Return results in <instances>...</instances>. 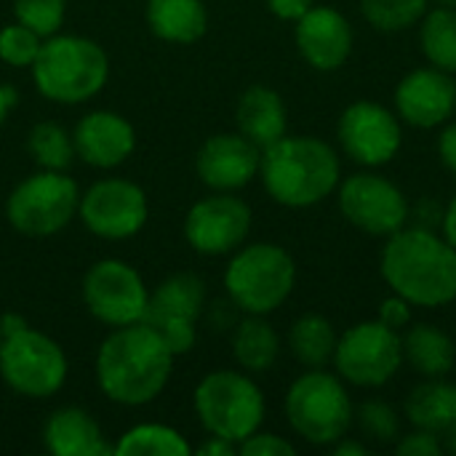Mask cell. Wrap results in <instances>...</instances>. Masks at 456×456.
<instances>
[{
  "label": "cell",
  "mask_w": 456,
  "mask_h": 456,
  "mask_svg": "<svg viewBox=\"0 0 456 456\" xmlns=\"http://www.w3.org/2000/svg\"><path fill=\"white\" fill-rule=\"evenodd\" d=\"M235 452H238V444L224 441V438H216V436H208V441L198 449L200 456H232Z\"/></svg>",
  "instance_id": "obj_41"
},
{
  "label": "cell",
  "mask_w": 456,
  "mask_h": 456,
  "mask_svg": "<svg viewBox=\"0 0 456 456\" xmlns=\"http://www.w3.org/2000/svg\"><path fill=\"white\" fill-rule=\"evenodd\" d=\"M27 150L37 168L45 171H67L75 160L72 131H67L56 120H40L27 134Z\"/></svg>",
  "instance_id": "obj_29"
},
{
  "label": "cell",
  "mask_w": 456,
  "mask_h": 456,
  "mask_svg": "<svg viewBox=\"0 0 456 456\" xmlns=\"http://www.w3.org/2000/svg\"><path fill=\"white\" fill-rule=\"evenodd\" d=\"M403 363V345L398 331L382 321H366L347 329L334 353V366L342 379L355 387L387 385Z\"/></svg>",
  "instance_id": "obj_12"
},
{
  "label": "cell",
  "mask_w": 456,
  "mask_h": 456,
  "mask_svg": "<svg viewBox=\"0 0 456 456\" xmlns=\"http://www.w3.org/2000/svg\"><path fill=\"white\" fill-rule=\"evenodd\" d=\"M69 374L67 353L48 334L24 326L0 342V379L21 398H53Z\"/></svg>",
  "instance_id": "obj_8"
},
{
  "label": "cell",
  "mask_w": 456,
  "mask_h": 456,
  "mask_svg": "<svg viewBox=\"0 0 456 456\" xmlns=\"http://www.w3.org/2000/svg\"><path fill=\"white\" fill-rule=\"evenodd\" d=\"M206 310V283L195 273H174L163 278L155 291H150V305L144 321L150 326L168 321L198 323Z\"/></svg>",
  "instance_id": "obj_22"
},
{
  "label": "cell",
  "mask_w": 456,
  "mask_h": 456,
  "mask_svg": "<svg viewBox=\"0 0 456 456\" xmlns=\"http://www.w3.org/2000/svg\"><path fill=\"white\" fill-rule=\"evenodd\" d=\"M77 216L83 227L102 240H128L144 230L150 219V200L136 182L126 176H107L80 192Z\"/></svg>",
  "instance_id": "obj_11"
},
{
  "label": "cell",
  "mask_w": 456,
  "mask_h": 456,
  "mask_svg": "<svg viewBox=\"0 0 456 456\" xmlns=\"http://www.w3.org/2000/svg\"><path fill=\"white\" fill-rule=\"evenodd\" d=\"M43 446L53 456H107L112 446L104 441L99 422L80 406H61L43 425Z\"/></svg>",
  "instance_id": "obj_20"
},
{
  "label": "cell",
  "mask_w": 456,
  "mask_h": 456,
  "mask_svg": "<svg viewBox=\"0 0 456 456\" xmlns=\"http://www.w3.org/2000/svg\"><path fill=\"white\" fill-rule=\"evenodd\" d=\"M286 419L291 430L307 444L329 446L347 433L353 422V403L337 377L313 369L294 379V385L289 387Z\"/></svg>",
  "instance_id": "obj_9"
},
{
  "label": "cell",
  "mask_w": 456,
  "mask_h": 456,
  "mask_svg": "<svg viewBox=\"0 0 456 456\" xmlns=\"http://www.w3.org/2000/svg\"><path fill=\"white\" fill-rule=\"evenodd\" d=\"M77 206L80 187L67 171L37 168L11 190L5 219L24 238H51L77 216Z\"/></svg>",
  "instance_id": "obj_7"
},
{
  "label": "cell",
  "mask_w": 456,
  "mask_h": 456,
  "mask_svg": "<svg viewBox=\"0 0 456 456\" xmlns=\"http://www.w3.org/2000/svg\"><path fill=\"white\" fill-rule=\"evenodd\" d=\"M401 345H403V358L409 361V366L428 379H441L454 369V342L438 326L417 323L406 331Z\"/></svg>",
  "instance_id": "obj_24"
},
{
  "label": "cell",
  "mask_w": 456,
  "mask_h": 456,
  "mask_svg": "<svg viewBox=\"0 0 456 456\" xmlns=\"http://www.w3.org/2000/svg\"><path fill=\"white\" fill-rule=\"evenodd\" d=\"M438 5H446V8H456V0H436Z\"/></svg>",
  "instance_id": "obj_47"
},
{
  "label": "cell",
  "mask_w": 456,
  "mask_h": 456,
  "mask_svg": "<svg viewBox=\"0 0 456 456\" xmlns=\"http://www.w3.org/2000/svg\"><path fill=\"white\" fill-rule=\"evenodd\" d=\"M454 112H456V110H454Z\"/></svg>",
  "instance_id": "obj_49"
},
{
  "label": "cell",
  "mask_w": 456,
  "mask_h": 456,
  "mask_svg": "<svg viewBox=\"0 0 456 456\" xmlns=\"http://www.w3.org/2000/svg\"><path fill=\"white\" fill-rule=\"evenodd\" d=\"M152 329L163 337V342L174 353V358L187 355L198 342V323H190V321H168V323H158Z\"/></svg>",
  "instance_id": "obj_35"
},
{
  "label": "cell",
  "mask_w": 456,
  "mask_h": 456,
  "mask_svg": "<svg viewBox=\"0 0 456 456\" xmlns=\"http://www.w3.org/2000/svg\"><path fill=\"white\" fill-rule=\"evenodd\" d=\"M192 406L208 436L232 444L246 441L265 422V395L243 371L219 369L206 374L192 393Z\"/></svg>",
  "instance_id": "obj_6"
},
{
  "label": "cell",
  "mask_w": 456,
  "mask_h": 456,
  "mask_svg": "<svg viewBox=\"0 0 456 456\" xmlns=\"http://www.w3.org/2000/svg\"><path fill=\"white\" fill-rule=\"evenodd\" d=\"M339 142L361 166H385L401 150L398 118L377 102H355L339 118Z\"/></svg>",
  "instance_id": "obj_15"
},
{
  "label": "cell",
  "mask_w": 456,
  "mask_h": 456,
  "mask_svg": "<svg viewBox=\"0 0 456 456\" xmlns=\"http://www.w3.org/2000/svg\"><path fill=\"white\" fill-rule=\"evenodd\" d=\"M358 425H361V430H363L369 438H374V441H379V444L395 441L398 428H401L395 409L387 406L385 401H366V403L358 409Z\"/></svg>",
  "instance_id": "obj_34"
},
{
  "label": "cell",
  "mask_w": 456,
  "mask_h": 456,
  "mask_svg": "<svg viewBox=\"0 0 456 456\" xmlns=\"http://www.w3.org/2000/svg\"><path fill=\"white\" fill-rule=\"evenodd\" d=\"M382 278L417 307H444L456 299V248L428 227H403L382 251Z\"/></svg>",
  "instance_id": "obj_2"
},
{
  "label": "cell",
  "mask_w": 456,
  "mask_h": 456,
  "mask_svg": "<svg viewBox=\"0 0 456 456\" xmlns=\"http://www.w3.org/2000/svg\"><path fill=\"white\" fill-rule=\"evenodd\" d=\"M40 45H43V37L24 27L21 21H11L0 29V61L8 64V67H32L37 53H40Z\"/></svg>",
  "instance_id": "obj_32"
},
{
  "label": "cell",
  "mask_w": 456,
  "mask_h": 456,
  "mask_svg": "<svg viewBox=\"0 0 456 456\" xmlns=\"http://www.w3.org/2000/svg\"><path fill=\"white\" fill-rule=\"evenodd\" d=\"M401 456H441L444 452V444L438 441V433H430V430H419L406 436L398 449H395Z\"/></svg>",
  "instance_id": "obj_37"
},
{
  "label": "cell",
  "mask_w": 456,
  "mask_h": 456,
  "mask_svg": "<svg viewBox=\"0 0 456 456\" xmlns=\"http://www.w3.org/2000/svg\"><path fill=\"white\" fill-rule=\"evenodd\" d=\"M297 265L275 243H251L232 251L224 270L227 299L246 315L275 313L294 291Z\"/></svg>",
  "instance_id": "obj_5"
},
{
  "label": "cell",
  "mask_w": 456,
  "mask_h": 456,
  "mask_svg": "<svg viewBox=\"0 0 456 456\" xmlns=\"http://www.w3.org/2000/svg\"><path fill=\"white\" fill-rule=\"evenodd\" d=\"M294 37L302 59L321 72L339 69L353 51V27L331 5H313L297 21Z\"/></svg>",
  "instance_id": "obj_19"
},
{
  "label": "cell",
  "mask_w": 456,
  "mask_h": 456,
  "mask_svg": "<svg viewBox=\"0 0 456 456\" xmlns=\"http://www.w3.org/2000/svg\"><path fill=\"white\" fill-rule=\"evenodd\" d=\"M379 321L385 326H390L393 331L403 329L411 323V302H406L403 297H393V299H385L382 307H379Z\"/></svg>",
  "instance_id": "obj_38"
},
{
  "label": "cell",
  "mask_w": 456,
  "mask_h": 456,
  "mask_svg": "<svg viewBox=\"0 0 456 456\" xmlns=\"http://www.w3.org/2000/svg\"><path fill=\"white\" fill-rule=\"evenodd\" d=\"M334 454L337 456H366V446L363 444H358V441H347L345 436L337 441V446H334Z\"/></svg>",
  "instance_id": "obj_44"
},
{
  "label": "cell",
  "mask_w": 456,
  "mask_h": 456,
  "mask_svg": "<svg viewBox=\"0 0 456 456\" xmlns=\"http://www.w3.org/2000/svg\"><path fill=\"white\" fill-rule=\"evenodd\" d=\"M67 16V0H13V19L35 29L43 40L56 35Z\"/></svg>",
  "instance_id": "obj_33"
},
{
  "label": "cell",
  "mask_w": 456,
  "mask_h": 456,
  "mask_svg": "<svg viewBox=\"0 0 456 456\" xmlns=\"http://www.w3.org/2000/svg\"><path fill=\"white\" fill-rule=\"evenodd\" d=\"M313 5V0H267L270 13H275L283 21H299Z\"/></svg>",
  "instance_id": "obj_39"
},
{
  "label": "cell",
  "mask_w": 456,
  "mask_h": 456,
  "mask_svg": "<svg viewBox=\"0 0 456 456\" xmlns=\"http://www.w3.org/2000/svg\"><path fill=\"white\" fill-rule=\"evenodd\" d=\"M281 355V337L265 315H246L232 331V358L246 374H265Z\"/></svg>",
  "instance_id": "obj_25"
},
{
  "label": "cell",
  "mask_w": 456,
  "mask_h": 456,
  "mask_svg": "<svg viewBox=\"0 0 456 456\" xmlns=\"http://www.w3.org/2000/svg\"><path fill=\"white\" fill-rule=\"evenodd\" d=\"M337 342V331L323 315H302L289 331V347L307 369H323L329 361H334Z\"/></svg>",
  "instance_id": "obj_28"
},
{
  "label": "cell",
  "mask_w": 456,
  "mask_h": 456,
  "mask_svg": "<svg viewBox=\"0 0 456 456\" xmlns=\"http://www.w3.org/2000/svg\"><path fill=\"white\" fill-rule=\"evenodd\" d=\"M419 43L433 67L456 72V8H433L422 21Z\"/></svg>",
  "instance_id": "obj_30"
},
{
  "label": "cell",
  "mask_w": 456,
  "mask_h": 456,
  "mask_svg": "<svg viewBox=\"0 0 456 456\" xmlns=\"http://www.w3.org/2000/svg\"><path fill=\"white\" fill-rule=\"evenodd\" d=\"M235 123L238 131L251 139L259 150L275 144L286 136V104L281 94L270 86H248L235 104Z\"/></svg>",
  "instance_id": "obj_21"
},
{
  "label": "cell",
  "mask_w": 456,
  "mask_h": 456,
  "mask_svg": "<svg viewBox=\"0 0 456 456\" xmlns=\"http://www.w3.org/2000/svg\"><path fill=\"white\" fill-rule=\"evenodd\" d=\"M444 449H446L449 454L456 456V425L446 430V444H444Z\"/></svg>",
  "instance_id": "obj_46"
},
{
  "label": "cell",
  "mask_w": 456,
  "mask_h": 456,
  "mask_svg": "<svg viewBox=\"0 0 456 456\" xmlns=\"http://www.w3.org/2000/svg\"><path fill=\"white\" fill-rule=\"evenodd\" d=\"M251 232V208L232 192H211L190 206L184 216V240L203 256L238 251Z\"/></svg>",
  "instance_id": "obj_13"
},
{
  "label": "cell",
  "mask_w": 456,
  "mask_h": 456,
  "mask_svg": "<svg viewBox=\"0 0 456 456\" xmlns=\"http://www.w3.org/2000/svg\"><path fill=\"white\" fill-rule=\"evenodd\" d=\"M339 211L353 227L369 235L390 238L406 227L409 200L390 179L363 171L339 184Z\"/></svg>",
  "instance_id": "obj_14"
},
{
  "label": "cell",
  "mask_w": 456,
  "mask_h": 456,
  "mask_svg": "<svg viewBox=\"0 0 456 456\" xmlns=\"http://www.w3.org/2000/svg\"><path fill=\"white\" fill-rule=\"evenodd\" d=\"M444 238L456 248V195L452 198L449 208L444 211Z\"/></svg>",
  "instance_id": "obj_43"
},
{
  "label": "cell",
  "mask_w": 456,
  "mask_h": 456,
  "mask_svg": "<svg viewBox=\"0 0 456 456\" xmlns=\"http://www.w3.org/2000/svg\"><path fill=\"white\" fill-rule=\"evenodd\" d=\"M430 0H361V11L379 32H401L428 13Z\"/></svg>",
  "instance_id": "obj_31"
},
{
  "label": "cell",
  "mask_w": 456,
  "mask_h": 456,
  "mask_svg": "<svg viewBox=\"0 0 456 456\" xmlns=\"http://www.w3.org/2000/svg\"><path fill=\"white\" fill-rule=\"evenodd\" d=\"M259 176L275 203L310 208L337 190L339 158L318 136H283L262 150Z\"/></svg>",
  "instance_id": "obj_3"
},
{
  "label": "cell",
  "mask_w": 456,
  "mask_h": 456,
  "mask_svg": "<svg viewBox=\"0 0 456 456\" xmlns=\"http://www.w3.org/2000/svg\"><path fill=\"white\" fill-rule=\"evenodd\" d=\"M16 102H19L16 88H13V86H8V83H0V126H3V123H5V118L11 115V110L16 107Z\"/></svg>",
  "instance_id": "obj_42"
},
{
  "label": "cell",
  "mask_w": 456,
  "mask_h": 456,
  "mask_svg": "<svg viewBox=\"0 0 456 456\" xmlns=\"http://www.w3.org/2000/svg\"><path fill=\"white\" fill-rule=\"evenodd\" d=\"M438 155H441L444 166L452 174H456V123L438 136Z\"/></svg>",
  "instance_id": "obj_40"
},
{
  "label": "cell",
  "mask_w": 456,
  "mask_h": 456,
  "mask_svg": "<svg viewBox=\"0 0 456 456\" xmlns=\"http://www.w3.org/2000/svg\"><path fill=\"white\" fill-rule=\"evenodd\" d=\"M262 150L238 134L208 136L195 155V174L211 192H235L259 176Z\"/></svg>",
  "instance_id": "obj_16"
},
{
  "label": "cell",
  "mask_w": 456,
  "mask_h": 456,
  "mask_svg": "<svg viewBox=\"0 0 456 456\" xmlns=\"http://www.w3.org/2000/svg\"><path fill=\"white\" fill-rule=\"evenodd\" d=\"M37 94L53 104L91 102L110 80L107 51L83 35H51L29 67Z\"/></svg>",
  "instance_id": "obj_4"
},
{
  "label": "cell",
  "mask_w": 456,
  "mask_h": 456,
  "mask_svg": "<svg viewBox=\"0 0 456 456\" xmlns=\"http://www.w3.org/2000/svg\"><path fill=\"white\" fill-rule=\"evenodd\" d=\"M80 294L86 310L110 329L144 321L150 305V289L139 270L112 256L99 259L86 270Z\"/></svg>",
  "instance_id": "obj_10"
},
{
  "label": "cell",
  "mask_w": 456,
  "mask_h": 456,
  "mask_svg": "<svg viewBox=\"0 0 456 456\" xmlns=\"http://www.w3.org/2000/svg\"><path fill=\"white\" fill-rule=\"evenodd\" d=\"M395 110L414 128H436L456 110V83L438 67L409 72L395 88Z\"/></svg>",
  "instance_id": "obj_18"
},
{
  "label": "cell",
  "mask_w": 456,
  "mask_h": 456,
  "mask_svg": "<svg viewBox=\"0 0 456 456\" xmlns=\"http://www.w3.org/2000/svg\"><path fill=\"white\" fill-rule=\"evenodd\" d=\"M238 452L243 456H291L297 454L294 444H289L286 438L275 436V433H251L246 441L238 444Z\"/></svg>",
  "instance_id": "obj_36"
},
{
  "label": "cell",
  "mask_w": 456,
  "mask_h": 456,
  "mask_svg": "<svg viewBox=\"0 0 456 456\" xmlns=\"http://www.w3.org/2000/svg\"><path fill=\"white\" fill-rule=\"evenodd\" d=\"M406 417L419 430L446 433L456 425V385L444 377L422 382L406 398Z\"/></svg>",
  "instance_id": "obj_26"
},
{
  "label": "cell",
  "mask_w": 456,
  "mask_h": 456,
  "mask_svg": "<svg viewBox=\"0 0 456 456\" xmlns=\"http://www.w3.org/2000/svg\"><path fill=\"white\" fill-rule=\"evenodd\" d=\"M144 19L155 37L176 45L198 43L208 29V8L203 0H147Z\"/></svg>",
  "instance_id": "obj_23"
},
{
  "label": "cell",
  "mask_w": 456,
  "mask_h": 456,
  "mask_svg": "<svg viewBox=\"0 0 456 456\" xmlns=\"http://www.w3.org/2000/svg\"><path fill=\"white\" fill-rule=\"evenodd\" d=\"M174 371V353L163 337L147 323L112 329L94 361V374L102 395L118 406H147L168 387Z\"/></svg>",
  "instance_id": "obj_1"
},
{
  "label": "cell",
  "mask_w": 456,
  "mask_h": 456,
  "mask_svg": "<svg viewBox=\"0 0 456 456\" xmlns=\"http://www.w3.org/2000/svg\"><path fill=\"white\" fill-rule=\"evenodd\" d=\"M192 446L187 438L168 425L160 422H142L128 428L123 436H118L112 454L115 456H187Z\"/></svg>",
  "instance_id": "obj_27"
},
{
  "label": "cell",
  "mask_w": 456,
  "mask_h": 456,
  "mask_svg": "<svg viewBox=\"0 0 456 456\" xmlns=\"http://www.w3.org/2000/svg\"><path fill=\"white\" fill-rule=\"evenodd\" d=\"M0 323H3V337H8V334H16V331H21L24 326H29L21 315H16V313H0Z\"/></svg>",
  "instance_id": "obj_45"
},
{
  "label": "cell",
  "mask_w": 456,
  "mask_h": 456,
  "mask_svg": "<svg viewBox=\"0 0 456 456\" xmlns=\"http://www.w3.org/2000/svg\"><path fill=\"white\" fill-rule=\"evenodd\" d=\"M0 342H3V323H0Z\"/></svg>",
  "instance_id": "obj_48"
},
{
  "label": "cell",
  "mask_w": 456,
  "mask_h": 456,
  "mask_svg": "<svg viewBox=\"0 0 456 456\" xmlns=\"http://www.w3.org/2000/svg\"><path fill=\"white\" fill-rule=\"evenodd\" d=\"M75 158H80L91 168H118L136 150V128L115 110H94L86 112L75 128Z\"/></svg>",
  "instance_id": "obj_17"
}]
</instances>
